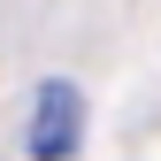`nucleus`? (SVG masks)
<instances>
[{
	"mask_svg": "<svg viewBox=\"0 0 161 161\" xmlns=\"http://www.w3.org/2000/svg\"><path fill=\"white\" fill-rule=\"evenodd\" d=\"M77 146H85V92L69 77H46L31 108V161H69Z\"/></svg>",
	"mask_w": 161,
	"mask_h": 161,
	"instance_id": "nucleus-1",
	"label": "nucleus"
}]
</instances>
